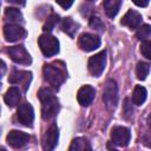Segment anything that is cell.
Instances as JSON below:
<instances>
[{
	"mask_svg": "<svg viewBox=\"0 0 151 151\" xmlns=\"http://www.w3.org/2000/svg\"><path fill=\"white\" fill-rule=\"evenodd\" d=\"M7 143L12 146V147H22L24 145H26L29 140V136L22 131H18V130H12L9 131V133L7 134Z\"/></svg>",
	"mask_w": 151,
	"mask_h": 151,
	"instance_id": "11",
	"label": "cell"
},
{
	"mask_svg": "<svg viewBox=\"0 0 151 151\" xmlns=\"http://www.w3.org/2000/svg\"><path fill=\"white\" fill-rule=\"evenodd\" d=\"M57 1V4L59 5V6H61L63 8H70L71 6H72V4H73V1L74 0H55Z\"/></svg>",
	"mask_w": 151,
	"mask_h": 151,
	"instance_id": "27",
	"label": "cell"
},
{
	"mask_svg": "<svg viewBox=\"0 0 151 151\" xmlns=\"http://www.w3.org/2000/svg\"><path fill=\"white\" fill-rule=\"evenodd\" d=\"M20 98H21V94H20V90L15 86H12L7 90L4 99H5V103L7 104V106L9 107H14L15 105L19 104L20 101Z\"/></svg>",
	"mask_w": 151,
	"mask_h": 151,
	"instance_id": "16",
	"label": "cell"
},
{
	"mask_svg": "<svg viewBox=\"0 0 151 151\" xmlns=\"http://www.w3.org/2000/svg\"><path fill=\"white\" fill-rule=\"evenodd\" d=\"M44 78L54 88H59L65 79V72L57 64H48L44 66Z\"/></svg>",
	"mask_w": 151,
	"mask_h": 151,
	"instance_id": "2",
	"label": "cell"
},
{
	"mask_svg": "<svg viewBox=\"0 0 151 151\" xmlns=\"http://www.w3.org/2000/svg\"><path fill=\"white\" fill-rule=\"evenodd\" d=\"M61 27H63V29L65 31V32H67L68 34H73V32H76L77 31V25L71 20V18H67V19H65L64 21H63V25H61Z\"/></svg>",
	"mask_w": 151,
	"mask_h": 151,
	"instance_id": "23",
	"label": "cell"
},
{
	"mask_svg": "<svg viewBox=\"0 0 151 151\" xmlns=\"http://www.w3.org/2000/svg\"><path fill=\"white\" fill-rule=\"evenodd\" d=\"M78 44L83 51L91 52V51L97 50L100 46V38L94 34H91V33H83L79 37Z\"/></svg>",
	"mask_w": 151,
	"mask_h": 151,
	"instance_id": "9",
	"label": "cell"
},
{
	"mask_svg": "<svg viewBox=\"0 0 151 151\" xmlns=\"http://www.w3.org/2000/svg\"><path fill=\"white\" fill-rule=\"evenodd\" d=\"M4 37L7 41L14 42L26 37V31L15 24H7L4 26Z\"/></svg>",
	"mask_w": 151,
	"mask_h": 151,
	"instance_id": "8",
	"label": "cell"
},
{
	"mask_svg": "<svg viewBox=\"0 0 151 151\" xmlns=\"http://www.w3.org/2000/svg\"><path fill=\"white\" fill-rule=\"evenodd\" d=\"M7 53H8L9 58L17 64L28 65L32 61L29 53L26 51V48L24 46H12L8 48Z\"/></svg>",
	"mask_w": 151,
	"mask_h": 151,
	"instance_id": "7",
	"label": "cell"
},
{
	"mask_svg": "<svg viewBox=\"0 0 151 151\" xmlns=\"http://www.w3.org/2000/svg\"><path fill=\"white\" fill-rule=\"evenodd\" d=\"M70 151H85V150H91V146L88 144V142L84 138H76L73 139V142L71 143Z\"/></svg>",
	"mask_w": 151,
	"mask_h": 151,
	"instance_id": "19",
	"label": "cell"
},
{
	"mask_svg": "<svg viewBox=\"0 0 151 151\" xmlns=\"http://www.w3.org/2000/svg\"><path fill=\"white\" fill-rule=\"evenodd\" d=\"M151 35V26L150 25H142L138 27V31L136 32V38L138 40H145Z\"/></svg>",
	"mask_w": 151,
	"mask_h": 151,
	"instance_id": "22",
	"label": "cell"
},
{
	"mask_svg": "<svg viewBox=\"0 0 151 151\" xmlns=\"http://www.w3.org/2000/svg\"><path fill=\"white\" fill-rule=\"evenodd\" d=\"M140 53L149 60H151V41L145 40L140 45Z\"/></svg>",
	"mask_w": 151,
	"mask_h": 151,
	"instance_id": "24",
	"label": "cell"
},
{
	"mask_svg": "<svg viewBox=\"0 0 151 151\" xmlns=\"http://www.w3.org/2000/svg\"><path fill=\"white\" fill-rule=\"evenodd\" d=\"M8 80L12 84H22L25 86V90H26L28 84H29V80H31V73L25 72V71H14L9 76Z\"/></svg>",
	"mask_w": 151,
	"mask_h": 151,
	"instance_id": "15",
	"label": "cell"
},
{
	"mask_svg": "<svg viewBox=\"0 0 151 151\" xmlns=\"http://www.w3.org/2000/svg\"><path fill=\"white\" fill-rule=\"evenodd\" d=\"M149 71H150V65L147 63H144V61H139L137 64V67H136V73H137V78L139 80H145L147 74H149Z\"/></svg>",
	"mask_w": 151,
	"mask_h": 151,
	"instance_id": "21",
	"label": "cell"
},
{
	"mask_svg": "<svg viewBox=\"0 0 151 151\" xmlns=\"http://www.w3.org/2000/svg\"><path fill=\"white\" fill-rule=\"evenodd\" d=\"M5 17L7 20H9L12 22H22V14L17 8H13V7L6 8L5 9Z\"/></svg>",
	"mask_w": 151,
	"mask_h": 151,
	"instance_id": "20",
	"label": "cell"
},
{
	"mask_svg": "<svg viewBox=\"0 0 151 151\" xmlns=\"http://www.w3.org/2000/svg\"><path fill=\"white\" fill-rule=\"evenodd\" d=\"M132 1L138 7H146L149 4V0H132Z\"/></svg>",
	"mask_w": 151,
	"mask_h": 151,
	"instance_id": "28",
	"label": "cell"
},
{
	"mask_svg": "<svg viewBox=\"0 0 151 151\" xmlns=\"http://www.w3.org/2000/svg\"><path fill=\"white\" fill-rule=\"evenodd\" d=\"M58 138H59V133H58V127L57 125L52 124L47 131L45 132L44 134V138H42V147L44 150H53L58 143Z\"/></svg>",
	"mask_w": 151,
	"mask_h": 151,
	"instance_id": "12",
	"label": "cell"
},
{
	"mask_svg": "<svg viewBox=\"0 0 151 151\" xmlns=\"http://www.w3.org/2000/svg\"><path fill=\"white\" fill-rule=\"evenodd\" d=\"M103 100L109 109L116 107L118 103V87L114 80L110 79L106 81L104 86V91H103Z\"/></svg>",
	"mask_w": 151,
	"mask_h": 151,
	"instance_id": "4",
	"label": "cell"
},
{
	"mask_svg": "<svg viewBox=\"0 0 151 151\" xmlns=\"http://www.w3.org/2000/svg\"><path fill=\"white\" fill-rule=\"evenodd\" d=\"M39 42V47L41 50V52L44 53V55L46 57H52L54 54H57L59 52V41L55 37L46 33L39 37L38 39Z\"/></svg>",
	"mask_w": 151,
	"mask_h": 151,
	"instance_id": "3",
	"label": "cell"
},
{
	"mask_svg": "<svg viewBox=\"0 0 151 151\" xmlns=\"http://www.w3.org/2000/svg\"><path fill=\"white\" fill-rule=\"evenodd\" d=\"M17 118L19 120L20 124H22L24 126L31 127L33 125V120H34V111L33 107L29 103H22L19 105L18 111H17Z\"/></svg>",
	"mask_w": 151,
	"mask_h": 151,
	"instance_id": "6",
	"label": "cell"
},
{
	"mask_svg": "<svg viewBox=\"0 0 151 151\" xmlns=\"http://www.w3.org/2000/svg\"><path fill=\"white\" fill-rule=\"evenodd\" d=\"M120 24L126 26V27H129L130 29H136L142 24V15L138 12L130 9V11H127L125 13V15L123 17Z\"/></svg>",
	"mask_w": 151,
	"mask_h": 151,
	"instance_id": "14",
	"label": "cell"
},
{
	"mask_svg": "<svg viewBox=\"0 0 151 151\" xmlns=\"http://www.w3.org/2000/svg\"><path fill=\"white\" fill-rule=\"evenodd\" d=\"M146 90H145V87H143V86H140V85H137L136 87H134V90H133V93H132V101H133V104H136V105H142L144 101H145V99H146Z\"/></svg>",
	"mask_w": 151,
	"mask_h": 151,
	"instance_id": "18",
	"label": "cell"
},
{
	"mask_svg": "<svg viewBox=\"0 0 151 151\" xmlns=\"http://www.w3.org/2000/svg\"><path fill=\"white\" fill-rule=\"evenodd\" d=\"M105 65H106V52L105 51H101L94 54L93 57H91L87 64L90 73L94 77H99L104 72Z\"/></svg>",
	"mask_w": 151,
	"mask_h": 151,
	"instance_id": "5",
	"label": "cell"
},
{
	"mask_svg": "<svg viewBox=\"0 0 151 151\" xmlns=\"http://www.w3.org/2000/svg\"><path fill=\"white\" fill-rule=\"evenodd\" d=\"M122 5V0H105L104 1V9L109 18H113L119 12Z\"/></svg>",
	"mask_w": 151,
	"mask_h": 151,
	"instance_id": "17",
	"label": "cell"
},
{
	"mask_svg": "<svg viewBox=\"0 0 151 151\" xmlns=\"http://www.w3.org/2000/svg\"><path fill=\"white\" fill-rule=\"evenodd\" d=\"M94 96H96V90L90 85H85L79 88L77 93V99L81 106H88L93 101Z\"/></svg>",
	"mask_w": 151,
	"mask_h": 151,
	"instance_id": "13",
	"label": "cell"
},
{
	"mask_svg": "<svg viewBox=\"0 0 151 151\" xmlns=\"http://www.w3.org/2000/svg\"><path fill=\"white\" fill-rule=\"evenodd\" d=\"M88 1H94V0H88Z\"/></svg>",
	"mask_w": 151,
	"mask_h": 151,
	"instance_id": "30",
	"label": "cell"
},
{
	"mask_svg": "<svg viewBox=\"0 0 151 151\" xmlns=\"http://www.w3.org/2000/svg\"><path fill=\"white\" fill-rule=\"evenodd\" d=\"M90 25H91L92 27L97 28V29H103V28H104V25H103V22H101V20H100L99 18H94V17L91 18Z\"/></svg>",
	"mask_w": 151,
	"mask_h": 151,
	"instance_id": "26",
	"label": "cell"
},
{
	"mask_svg": "<svg viewBox=\"0 0 151 151\" xmlns=\"http://www.w3.org/2000/svg\"><path fill=\"white\" fill-rule=\"evenodd\" d=\"M131 133L127 127L124 126H116L111 131V139L118 146H126L130 142Z\"/></svg>",
	"mask_w": 151,
	"mask_h": 151,
	"instance_id": "10",
	"label": "cell"
},
{
	"mask_svg": "<svg viewBox=\"0 0 151 151\" xmlns=\"http://www.w3.org/2000/svg\"><path fill=\"white\" fill-rule=\"evenodd\" d=\"M57 21H58V17H57V15H52L50 19H47V22H46V25L44 26V31L47 32V33L51 32Z\"/></svg>",
	"mask_w": 151,
	"mask_h": 151,
	"instance_id": "25",
	"label": "cell"
},
{
	"mask_svg": "<svg viewBox=\"0 0 151 151\" xmlns=\"http://www.w3.org/2000/svg\"><path fill=\"white\" fill-rule=\"evenodd\" d=\"M6 1H8L11 4H15V5H25V2H26V0H6Z\"/></svg>",
	"mask_w": 151,
	"mask_h": 151,
	"instance_id": "29",
	"label": "cell"
},
{
	"mask_svg": "<svg viewBox=\"0 0 151 151\" xmlns=\"http://www.w3.org/2000/svg\"><path fill=\"white\" fill-rule=\"evenodd\" d=\"M41 101V116L44 119L53 118L59 111V103L57 97L50 88H41L38 93Z\"/></svg>",
	"mask_w": 151,
	"mask_h": 151,
	"instance_id": "1",
	"label": "cell"
}]
</instances>
